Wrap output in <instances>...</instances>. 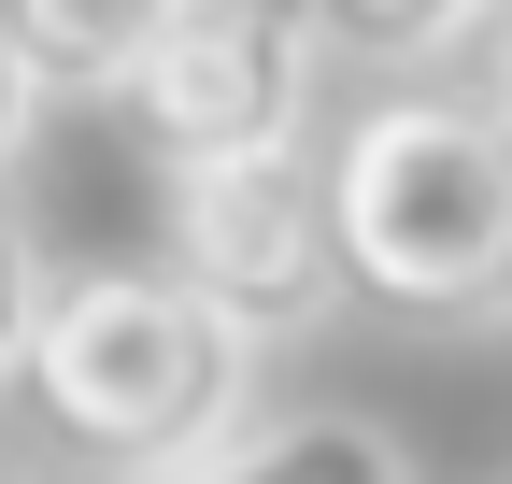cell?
I'll use <instances>...</instances> for the list:
<instances>
[{"label": "cell", "mask_w": 512, "mask_h": 484, "mask_svg": "<svg viewBox=\"0 0 512 484\" xmlns=\"http://www.w3.org/2000/svg\"><path fill=\"white\" fill-rule=\"evenodd\" d=\"M29 399L72 456H100L128 484H171V470H200L256 428V328L214 314L171 257L157 271H72L43 299Z\"/></svg>", "instance_id": "obj_1"}, {"label": "cell", "mask_w": 512, "mask_h": 484, "mask_svg": "<svg viewBox=\"0 0 512 484\" xmlns=\"http://www.w3.org/2000/svg\"><path fill=\"white\" fill-rule=\"evenodd\" d=\"M342 257L370 314L413 328H498L512 314V114L470 86H384L328 143Z\"/></svg>", "instance_id": "obj_2"}, {"label": "cell", "mask_w": 512, "mask_h": 484, "mask_svg": "<svg viewBox=\"0 0 512 484\" xmlns=\"http://www.w3.org/2000/svg\"><path fill=\"white\" fill-rule=\"evenodd\" d=\"M313 72H328V15L313 0H185L114 114H128V143L157 171H228V157L299 143Z\"/></svg>", "instance_id": "obj_3"}, {"label": "cell", "mask_w": 512, "mask_h": 484, "mask_svg": "<svg viewBox=\"0 0 512 484\" xmlns=\"http://www.w3.org/2000/svg\"><path fill=\"white\" fill-rule=\"evenodd\" d=\"M171 271L242 314L256 342H299L356 299V257H342V186L328 157H228V171H171Z\"/></svg>", "instance_id": "obj_4"}, {"label": "cell", "mask_w": 512, "mask_h": 484, "mask_svg": "<svg viewBox=\"0 0 512 484\" xmlns=\"http://www.w3.org/2000/svg\"><path fill=\"white\" fill-rule=\"evenodd\" d=\"M185 0H0V29L29 43L43 100H128V72L157 57V29Z\"/></svg>", "instance_id": "obj_5"}, {"label": "cell", "mask_w": 512, "mask_h": 484, "mask_svg": "<svg viewBox=\"0 0 512 484\" xmlns=\"http://www.w3.org/2000/svg\"><path fill=\"white\" fill-rule=\"evenodd\" d=\"M171 484H413V456L370 413H271V428H242L228 456L171 470Z\"/></svg>", "instance_id": "obj_6"}, {"label": "cell", "mask_w": 512, "mask_h": 484, "mask_svg": "<svg viewBox=\"0 0 512 484\" xmlns=\"http://www.w3.org/2000/svg\"><path fill=\"white\" fill-rule=\"evenodd\" d=\"M328 15V57H370V72H427L498 29V0H313Z\"/></svg>", "instance_id": "obj_7"}, {"label": "cell", "mask_w": 512, "mask_h": 484, "mask_svg": "<svg viewBox=\"0 0 512 484\" xmlns=\"http://www.w3.org/2000/svg\"><path fill=\"white\" fill-rule=\"evenodd\" d=\"M43 257H29V228L0 214V385H29V342H43Z\"/></svg>", "instance_id": "obj_8"}, {"label": "cell", "mask_w": 512, "mask_h": 484, "mask_svg": "<svg viewBox=\"0 0 512 484\" xmlns=\"http://www.w3.org/2000/svg\"><path fill=\"white\" fill-rule=\"evenodd\" d=\"M29 114H43V72H29V43L0 29V171L29 157Z\"/></svg>", "instance_id": "obj_9"}, {"label": "cell", "mask_w": 512, "mask_h": 484, "mask_svg": "<svg viewBox=\"0 0 512 484\" xmlns=\"http://www.w3.org/2000/svg\"><path fill=\"white\" fill-rule=\"evenodd\" d=\"M470 100H484V114H512V0H498V29L470 43Z\"/></svg>", "instance_id": "obj_10"}, {"label": "cell", "mask_w": 512, "mask_h": 484, "mask_svg": "<svg viewBox=\"0 0 512 484\" xmlns=\"http://www.w3.org/2000/svg\"><path fill=\"white\" fill-rule=\"evenodd\" d=\"M498 484H512V456H498Z\"/></svg>", "instance_id": "obj_11"}, {"label": "cell", "mask_w": 512, "mask_h": 484, "mask_svg": "<svg viewBox=\"0 0 512 484\" xmlns=\"http://www.w3.org/2000/svg\"><path fill=\"white\" fill-rule=\"evenodd\" d=\"M0 484H15V470H0Z\"/></svg>", "instance_id": "obj_12"}]
</instances>
